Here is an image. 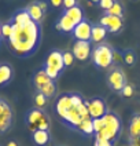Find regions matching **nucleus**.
Here are the masks:
<instances>
[{
	"label": "nucleus",
	"mask_w": 140,
	"mask_h": 146,
	"mask_svg": "<svg viewBox=\"0 0 140 146\" xmlns=\"http://www.w3.org/2000/svg\"><path fill=\"white\" fill-rule=\"evenodd\" d=\"M12 35L7 41L10 52L16 58H29L39 50L43 39L41 24L34 21L28 22H12Z\"/></svg>",
	"instance_id": "1"
},
{
	"label": "nucleus",
	"mask_w": 140,
	"mask_h": 146,
	"mask_svg": "<svg viewBox=\"0 0 140 146\" xmlns=\"http://www.w3.org/2000/svg\"><path fill=\"white\" fill-rule=\"evenodd\" d=\"M102 119H103V127L98 134H95V138L105 139L111 143H115L122 131V123H121L120 116L111 110H108Z\"/></svg>",
	"instance_id": "2"
},
{
	"label": "nucleus",
	"mask_w": 140,
	"mask_h": 146,
	"mask_svg": "<svg viewBox=\"0 0 140 146\" xmlns=\"http://www.w3.org/2000/svg\"><path fill=\"white\" fill-rule=\"evenodd\" d=\"M91 59L98 69H110L113 66V47L107 43L95 44L91 52Z\"/></svg>",
	"instance_id": "3"
},
{
	"label": "nucleus",
	"mask_w": 140,
	"mask_h": 146,
	"mask_svg": "<svg viewBox=\"0 0 140 146\" xmlns=\"http://www.w3.org/2000/svg\"><path fill=\"white\" fill-rule=\"evenodd\" d=\"M25 124L32 132L37 130L49 131L51 120H49L48 114L45 113L43 109L33 108V109H29L26 112V114H25Z\"/></svg>",
	"instance_id": "4"
},
{
	"label": "nucleus",
	"mask_w": 140,
	"mask_h": 146,
	"mask_svg": "<svg viewBox=\"0 0 140 146\" xmlns=\"http://www.w3.org/2000/svg\"><path fill=\"white\" fill-rule=\"evenodd\" d=\"M44 72L48 74L49 79L57 80L59 74L65 70L63 65V57H62V51L60 50H52L49 51L48 55L45 57V61L43 64Z\"/></svg>",
	"instance_id": "5"
},
{
	"label": "nucleus",
	"mask_w": 140,
	"mask_h": 146,
	"mask_svg": "<svg viewBox=\"0 0 140 146\" xmlns=\"http://www.w3.org/2000/svg\"><path fill=\"white\" fill-rule=\"evenodd\" d=\"M126 84L128 83H126L125 72L118 65H113L108 69V73H107V86L113 90L114 92L120 94Z\"/></svg>",
	"instance_id": "6"
},
{
	"label": "nucleus",
	"mask_w": 140,
	"mask_h": 146,
	"mask_svg": "<svg viewBox=\"0 0 140 146\" xmlns=\"http://www.w3.org/2000/svg\"><path fill=\"white\" fill-rule=\"evenodd\" d=\"M12 120H14V113L11 106L4 99L0 98V135L6 134L12 127Z\"/></svg>",
	"instance_id": "7"
},
{
	"label": "nucleus",
	"mask_w": 140,
	"mask_h": 146,
	"mask_svg": "<svg viewBox=\"0 0 140 146\" xmlns=\"http://www.w3.org/2000/svg\"><path fill=\"white\" fill-rule=\"evenodd\" d=\"M87 106H88V112H89V117L93 119H100L108 112L107 104L105 102V99L100 97H95L87 101Z\"/></svg>",
	"instance_id": "8"
},
{
	"label": "nucleus",
	"mask_w": 140,
	"mask_h": 146,
	"mask_svg": "<svg viewBox=\"0 0 140 146\" xmlns=\"http://www.w3.org/2000/svg\"><path fill=\"white\" fill-rule=\"evenodd\" d=\"M98 24L105 26L107 33H111V35H117V33H120L124 29L122 18H117V17L108 15V14H103V15L100 17Z\"/></svg>",
	"instance_id": "9"
},
{
	"label": "nucleus",
	"mask_w": 140,
	"mask_h": 146,
	"mask_svg": "<svg viewBox=\"0 0 140 146\" xmlns=\"http://www.w3.org/2000/svg\"><path fill=\"white\" fill-rule=\"evenodd\" d=\"M92 26L93 24L91 22L89 19L84 18L80 24L76 25L74 31L72 32L73 37L76 40H81V41H91V35H92Z\"/></svg>",
	"instance_id": "10"
},
{
	"label": "nucleus",
	"mask_w": 140,
	"mask_h": 146,
	"mask_svg": "<svg viewBox=\"0 0 140 146\" xmlns=\"http://www.w3.org/2000/svg\"><path fill=\"white\" fill-rule=\"evenodd\" d=\"M91 44H92L91 41H81V40L74 41L73 48H72L74 58L77 61H81V62L91 58V52H92V46Z\"/></svg>",
	"instance_id": "11"
},
{
	"label": "nucleus",
	"mask_w": 140,
	"mask_h": 146,
	"mask_svg": "<svg viewBox=\"0 0 140 146\" xmlns=\"http://www.w3.org/2000/svg\"><path fill=\"white\" fill-rule=\"evenodd\" d=\"M55 28H57V31H59V32L72 33L74 31V28H76V24H74V22L70 19V18H69V17L66 15L65 13H62V14H60V17H59V19L57 21Z\"/></svg>",
	"instance_id": "12"
},
{
	"label": "nucleus",
	"mask_w": 140,
	"mask_h": 146,
	"mask_svg": "<svg viewBox=\"0 0 140 146\" xmlns=\"http://www.w3.org/2000/svg\"><path fill=\"white\" fill-rule=\"evenodd\" d=\"M14 79V69L7 62L0 64V86H7Z\"/></svg>",
	"instance_id": "13"
},
{
	"label": "nucleus",
	"mask_w": 140,
	"mask_h": 146,
	"mask_svg": "<svg viewBox=\"0 0 140 146\" xmlns=\"http://www.w3.org/2000/svg\"><path fill=\"white\" fill-rule=\"evenodd\" d=\"M26 11H28V14H29V17H30V19H32V21L37 22V24H41V22H43L45 13L39 7V4H37V1H36V0L32 1V3L26 7Z\"/></svg>",
	"instance_id": "14"
},
{
	"label": "nucleus",
	"mask_w": 140,
	"mask_h": 146,
	"mask_svg": "<svg viewBox=\"0 0 140 146\" xmlns=\"http://www.w3.org/2000/svg\"><path fill=\"white\" fill-rule=\"evenodd\" d=\"M106 36H107V31L105 26H102L100 24H93V26H92V35H91V43H95V44L105 43Z\"/></svg>",
	"instance_id": "15"
},
{
	"label": "nucleus",
	"mask_w": 140,
	"mask_h": 146,
	"mask_svg": "<svg viewBox=\"0 0 140 146\" xmlns=\"http://www.w3.org/2000/svg\"><path fill=\"white\" fill-rule=\"evenodd\" d=\"M32 139L36 146H47L51 141V135H49V131L37 130L32 132Z\"/></svg>",
	"instance_id": "16"
},
{
	"label": "nucleus",
	"mask_w": 140,
	"mask_h": 146,
	"mask_svg": "<svg viewBox=\"0 0 140 146\" xmlns=\"http://www.w3.org/2000/svg\"><path fill=\"white\" fill-rule=\"evenodd\" d=\"M63 13H65L66 15L69 17L76 25L80 24L82 19L85 18V17H84V11H82V8L80 7V6H76V7L69 8V10H63Z\"/></svg>",
	"instance_id": "17"
},
{
	"label": "nucleus",
	"mask_w": 140,
	"mask_h": 146,
	"mask_svg": "<svg viewBox=\"0 0 140 146\" xmlns=\"http://www.w3.org/2000/svg\"><path fill=\"white\" fill-rule=\"evenodd\" d=\"M49 80H52V79H49L48 74L44 72V69L41 68L40 70H37V72L34 73V76H33V86L39 91V90H40L44 84H47Z\"/></svg>",
	"instance_id": "18"
},
{
	"label": "nucleus",
	"mask_w": 140,
	"mask_h": 146,
	"mask_svg": "<svg viewBox=\"0 0 140 146\" xmlns=\"http://www.w3.org/2000/svg\"><path fill=\"white\" fill-rule=\"evenodd\" d=\"M140 137V114L135 113L129 123V138Z\"/></svg>",
	"instance_id": "19"
},
{
	"label": "nucleus",
	"mask_w": 140,
	"mask_h": 146,
	"mask_svg": "<svg viewBox=\"0 0 140 146\" xmlns=\"http://www.w3.org/2000/svg\"><path fill=\"white\" fill-rule=\"evenodd\" d=\"M78 132H81L84 137H95V131H93V121H92V119H87V120H84V121L78 125V128H77Z\"/></svg>",
	"instance_id": "20"
},
{
	"label": "nucleus",
	"mask_w": 140,
	"mask_h": 146,
	"mask_svg": "<svg viewBox=\"0 0 140 146\" xmlns=\"http://www.w3.org/2000/svg\"><path fill=\"white\" fill-rule=\"evenodd\" d=\"M39 91H40L43 95H45L47 99H51V98L55 97V94H57V83H55V80H49Z\"/></svg>",
	"instance_id": "21"
},
{
	"label": "nucleus",
	"mask_w": 140,
	"mask_h": 146,
	"mask_svg": "<svg viewBox=\"0 0 140 146\" xmlns=\"http://www.w3.org/2000/svg\"><path fill=\"white\" fill-rule=\"evenodd\" d=\"M122 61L125 65L128 66H133L137 61V54L133 48H126L122 51Z\"/></svg>",
	"instance_id": "22"
},
{
	"label": "nucleus",
	"mask_w": 140,
	"mask_h": 146,
	"mask_svg": "<svg viewBox=\"0 0 140 146\" xmlns=\"http://www.w3.org/2000/svg\"><path fill=\"white\" fill-rule=\"evenodd\" d=\"M124 6L122 3L120 1V0H115L114 4H113V7L110 8L108 11H106L105 14H108V15H113V17H117V18H122L124 19Z\"/></svg>",
	"instance_id": "23"
},
{
	"label": "nucleus",
	"mask_w": 140,
	"mask_h": 146,
	"mask_svg": "<svg viewBox=\"0 0 140 146\" xmlns=\"http://www.w3.org/2000/svg\"><path fill=\"white\" fill-rule=\"evenodd\" d=\"M10 21L12 22H18V24H22V22H28L30 21V17L28 14L26 8H21V10H16L15 14L10 18Z\"/></svg>",
	"instance_id": "24"
},
{
	"label": "nucleus",
	"mask_w": 140,
	"mask_h": 146,
	"mask_svg": "<svg viewBox=\"0 0 140 146\" xmlns=\"http://www.w3.org/2000/svg\"><path fill=\"white\" fill-rule=\"evenodd\" d=\"M11 35H12V25H11V22L8 21L6 24H1V36H3V40L8 41L10 37H11Z\"/></svg>",
	"instance_id": "25"
},
{
	"label": "nucleus",
	"mask_w": 140,
	"mask_h": 146,
	"mask_svg": "<svg viewBox=\"0 0 140 146\" xmlns=\"http://www.w3.org/2000/svg\"><path fill=\"white\" fill-rule=\"evenodd\" d=\"M62 57H63V65H65V69L66 68H70V66L74 64L76 58H74L73 52L66 50V51H62Z\"/></svg>",
	"instance_id": "26"
},
{
	"label": "nucleus",
	"mask_w": 140,
	"mask_h": 146,
	"mask_svg": "<svg viewBox=\"0 0 140 146\" xmlns=\"http://www.w3.org/2000/svg\"><path fill=\"white\" fill-rule=\"evenodd\" d=\"M47 102H48L47 97H45V95H43L40 91H36V95H34V105H36V108L43 109L44 106L47 105Z\"/></svg>",
	"instance_id": "27"
},
{
	"label": "nucleus",
	"mask_w": 140,
	"mask_h": 146,
	"mask_svg": "<svg viewBox=\"0 0 140 146\" xmlns=\"http://www.w3.org/2000/svg\"><path fill=\"white\" fill-rule=\"evenodd\" d=\"M114 1H115V0H100L98 6H99V8H100V10H103V11L106 13V11H108L110 8L113 7Z\"/></svg>",
	"instance_id": "28"
},
{
	"label": "nucleus",
	"mask_w": 140,
	"mask_h": 146,
	"mask_svg": "<svg viewBox=\"0 0 140 146\" xmlns=\"http://www.w3.org/2000/svg\"><path fill=\"white\" fill-rule=\"evenodd\" d=\"M122 61V51H117L113 48V65H120Z\"/></svg>",
	"instance_id": "29"
},
{
	"label": "nucleus",
	"mask_w": 140,
	"mask_h": 146,
	"mask_svg": "<svg viewBox=\"0 0 140 146\" xmlns=\"http://www.w3.org/2000/svg\"><path fill=\"white\" fill-rule=\"evenodd\" d=\"M120 94H121L122 97H125V98L132 97V95H133V86H131V84H126Z\"/></svg>",
	"instance_id": "30"
},
{
	"label": "nucleus",
	"mask_w": 140,
	"mask_h": 146,
	"mask_svg": "<svg viewBox=\"0 0 140 146\" xmlns=\"http://www.w3.org/2000/svg\"><path fill=\"white\" fill-rule=\"evenodd\" d=\"M76 6H78V0H63V6L62 7L65 10H69V8H73Z\"/></svg>",
	"instance_id": "31"
},
{
	"label": "nucleus",
	"mask_w": 140,
	"mask_h": 146,
	"mask_svg": "<svg viewBox=\"0 0 140 146\" xmlns=\"http://www.w3.org/2000/svg\"><path fill=\"white\" fill-rule=\"evenodd\" d=\"M114 143L108 142V141H105V139H99V138H95V143L93 146H113Z\"/></svg>",
	"instance_id": "32"
},
{
	"label": "nucleus",
	"mask_w": 140,
	"mask_h": 146,
	"mask_svg": "<svg viewBox=\"0 0 140 146\" xmlns=\"http://www.w3.org/2000/svg\"><path fill=\"white\" fill-rule=\"evenodd\" d=\"M129 146H140V137L129 138Z\"/></svg>",
	"instance_id": "33"
},
{
	"label": "nucleus",
	"mask_w": 140,
	"mask_h": 146,
	"mask_svg": "<svg viewBox=\"0 0 140 146\" xmlns=\"http://www.w3.org/2000/svg\"><path fill=\"white\" fill-rule=\"evenodd\" d=\"M49 3H51V6L55 8H59L63 6V0H49Z\"/></svg>",
	"instance_id": "34"
},
{
	"label": "nucleus",
	"mask_w": 140,
	"mask_h": 146,
	"mask_svg": "<svg viewBox=\"0 0 140 146\" xmlns=\"http://www.w3.org/2000/svg\"><path fill=\"white\" fill-rule=\"evenodd\" d=\"M37 1V4H39V7L44 11V13H47V10H48V6H47V3L44 1V0H36Z\"/></svg>",
	"instance_id": "35"
},
{
	"label": "nucleus",
	"mask_w": 140,
	"mask_h": 146,
	"mask_svg": "<svg viewBox=\"0 0 140 146\" xmlns=\"http://www.w3.org/2000/svg\"><path fill=\"white\" fill-rule=\"evenodd\" d=\"M7 146H18V143H16L15 141H10L7 143Z\"/></svg>",
	"instance_id": "36"
},
{
	"label": "nucleus",
	"mask_w": 140,
	"mask_h": 146,
	"mask_svg": "<svg viewBox=\"0 0 140 146\" xmlns=\"http://www.w3.org/2000/svg\"><path fill=\"white\" fill-rule=\"evenodd\" d=\"M3 43V36H1V22H0V46Z\"/></svg>",
	"instance_id": "37"
},
{
	"label": "nucleus",
	"mask_w": 140,
	"mask_h": 146,
	"mask_svg": "<svg viewBox=\"0 0 140 146\" xmlns=\"http://www.w3.org/2000/svg\"><path fill=\"white\" fill-rule=\"evenodd\" d=\"M99 1H100V0H89L91 4H99Z\"/></svg>",
	"instance_id": "38"
},
{
	"label": "nucleus",
	"mask_w": 140,
	"mask_h": 146,
	"mask_svg": "<svg viewBox=\"0 0 140 146\" xmlns=\"http://www.w3.org/2000/svg\"><path fill=\"white\" fill-rule=\"evenodd\" d=\"M133 1H136V0H133Z\"/></svg>",
	"instance_id": "39"
}]
</instances>
